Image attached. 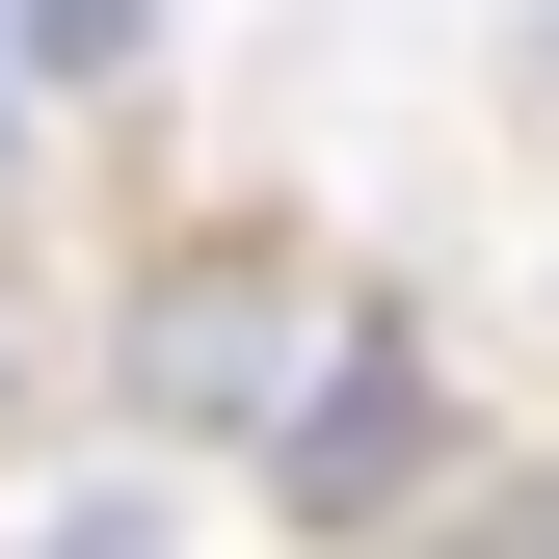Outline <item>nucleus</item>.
<instances>
[{
	"label": "nucleus",
	"instance_id": "1",
	"mask_svg": "<svg viewBox=\"0 0 559 559\" xmlns=\"http://www.w3.org/2000/svg\"><path fill=\"white\" fill-rule=\"evenodd\" d=\"M133 400H160V427H266V400H294V266H160Z\"/></svg>",
	"mask_w": 559,
	"mask_h": 559
},
{
	"label": "nucleus",
	"instance_id": "2",
	"mask_svg": "<svg viewBox=\"0 0 559 559\" xmlns=\"http://www.w3.org/2000/svg\"><path fill=\"white\" fill-rule=\"evenodd\" d=\"M427 453H453V427H427V373H400V346H346L320 400H266V479H294L320 533H346V507H400Z\"/></svg>",
	"mask_w": 559,
	"mask_h": 559
},
{
	"label": "nucleus",
	"instance_id": "3",
	"mask_svg": "<svg viewBox=\"0 0 559 559\" xmlns=\"http://www.w3.org/2000/svg\"><path fill=\"white\" fill-rule=\"evenodd\" d=\"M27 53H53V81H107V53H133V0H27Z\"/></svg>",
	"mask_w": 559,
	"mask_h": 559
}]
</instances>
